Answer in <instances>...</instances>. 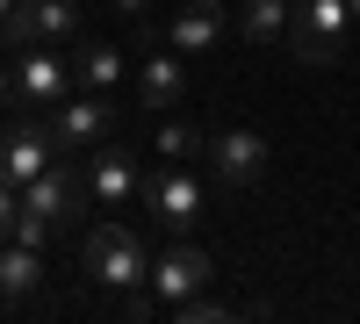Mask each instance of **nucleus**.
<instances>
[{
  "mask_svg": "<svg viewBox=\"0 0 360 324\" xmlns=\"http://www.w3.org/2000/svg\"><path fill=\"white\" fill-rule=\"evenodd\" d=\"M346 37H353V8H346V0H295L281 44H288L295 65H339Z\"/></svg>",
  "mask_w": 360,
  "mask_h": 324,
  "instance_id": "obj_1",
  "label": "nucleus"
},
{
  "mask_svg": "<svg viewBox=\"0 0 360 324\" xmlns=\"http://www.w3.org/2000/svg\"><path fill=\"white\" fill-rule=\"evenodd\" d=\"M79 267L94 274L101 288H144L152 281V267H144V238L130 223H94L79 245Z\"/></svg>",
  "mask_w": 360,
  "mask_h": 324,
  "instance_id": "obj_2",
  "label": "nucleus"
},
{
  "mask_svg": "<svg viewBox=\"0 0 360 324\" xmlns=\"http://www.w3.org/2000/svg\"><path fill=\"white\" fill-rule=\"evenodd\" d=\"M144 216H152L159 231H173V238H180V231H195V216H202V181H195L180 159H166L152 181H144Z\"/></svg>",
  "mask_w": 360,
  "mask_h": 324,
  "instance_id": "obj_3",
  "label": "nucleus"
},
{
  "mask_svg": "<svg viewBox=\"0 0 360 324\" xmlns=\"http://www.w3.org/2000/svg\"><path fill=\"white\" fill-rule=\"evenodd\" d=\"M108 130H115V108H108V94H65L51 108V137H58V152L65 159H79V152H94V144H108Z\"/></svg>",
  "mask_w": 360,
  "mask_h": 324,
  "instance_id": "obj_4",
  "label": "nucleus"
},
{
  "mask_svg": "<svg viewBox=\"0 0 360 324\" xmlns=\"http://www.w3.org/2000/svg\"><path fill=\"white\" fill-rule=\"evenodd\" d=\"M79 37V0H15V15L0 22V44L29 51V44H65Z\"/></svg>",
  "mask_w": 360,
  "mask_h": 324,
  "instance_id": "obj_5",
  "label": "nucleus"
},
{
  "mask_svg": "<svg viewBox=\"0 0 360 324\" xmlns=\"http://www.w3.org/2000/svg\"><path fill=\"white\" fill-rule=\"evenodd\" d=\"M79 86V72H72V58H58L51 44H29V51H15V101H29V108H58Z\"/></svg>",
  "mask_w": 360,
  "mask_h": 324,
  "instance_id": "obj_6",
  "label": "nucleus"
},
{
  "mask_svg": "<svg viewBox=\"0 0 360 324\" xmlns=\"http://www.w3.org/2000/svg\"><path fill=\"white\" fill-rule=\"evenodd\" d=\"M209 274H217V267H209V252H202V245H188V238H173V245L152 259V281H144V288L159 296V310H173V303L202 296Z\"/></svg>",
  "mask_w": 360,
  "mask_h": 324,
  "instance_id": "obj_7",
  "label": "nucleus"
},
{
  "mask_svg": "<svg viewBox=\"0 0 360 324\" xmlns=\"http://www.w3.org/2000/svg\"><path fill=\"white\" fill-rule=\"evenodd\" d=\"M86 195L101 202V209H130V202L144 195V173H137V152H123V144H94L86 152Z\"/></svg>",
  "mask_w": 360,
  "mask_h": 324,
  "instance_id": "obj_8",
  "label": "nucleus"
},
{
  "mask_svg": "<svg viewBox=\"0 0 360 324\" xmlns=\"http://www.w3.org/2000/svg\"><path fill=\"white\" fill-rule=\"evenodd\" d=\"M209 173H217L224 188H252L259 173H266V137L259 130H245V123H231V130H217L209 137Z\"/></svg>",
  "mask_w": 360,
  "mask_h": 324,
  "instance_id": "obj_9",
  "label": "nucleus"
},
{
  "mask_svg": "<svg viewBox=\"0 0 360 324\" xmlns=\"http://www.w3.org/2000/svg\"><path fill=\"white\" fill-rule=\"evenodd\" d=\"M79 202H86V173H72L65 159H58V166H44L37 181L22 188V209H37V216H51L58 231H72V223H79Z\"/></svg>",
  "mask_w": 360,
  "mask_h": 324,
  "instance_id": "obj_10",
  "label": "nucleus"
},
{
  "mask_svg": "<svg viewBox=\"0 0 360 324\" xmlns=\"http://www.w3.org/2000/svg\"><path fill=\"white\" fill-rule=\"evenodd\" d=\"M65 152H58V137H51V123H29V130H15V137H0V181H15V188H29L44 166H58Z\"/></svg>",
  "mask_w": 360,
  "mask_h": 324,
  "instance_id": "obj_11",
  "label": "nucleus"
},
{
  "mask_svg": "<svg viewBox=\"0 0 360 324\" xmlns=\"http://www.w3.org/2000/svg\"><path fill=\"white\" fill-rule=\"evenodd\" d=\"M137 101H144V108H173V101H188V65H180L173 44L137 58Z\"/></svg>",
  "mask_w": 360,
  "mask_h": 324,
  "instance_id": "obj_12",
  "label": "nucleus"
},
{
  "mask_svg": "<svg viewBox=\"0 0 360 324\" xmlns=\"http://www.w3.org/2000/svg\"><path fill=\"white\" fill-rule=\"evenodd\" d=\"M217 37H224V8L217 0H188L173 22H166V44L180 51V58H195V51H217Z\"/></svg>",
  "mask_w": 360,
  "mask_h": 324,
  "instance_id": "obj_13",
  "label": "nucleus"
},
{
  "mask_svg": "<svg viewBox=\"0 0 360 324\" xmlns=\"http://www.w3.org/2000/svg\"><path fill=\"white\" fill-rule=\"evenodd\" d=\"M72 72H79L86 94H115V86H123V44L115 37H86L72 51Z\"/></svg>",
  "mask_w": 360,
  "mask_h": 324,
  "instance_id": "obj_14",
  "label": "nucleus"
},
{
  "mask_svg": "<svg viewBox=\"0 0 360 324\" xmlns=\"http://www.w3.org/2000/svg\"><path fill=\"white\" fill-rule=\"evenodd\" d=\"M37 281H44V259H37V245L8 238V245H0V303H22V296H37Z\"/></svg>",
  "mask_w": 360,
  "mask_h": 324,
  "instance_id": "obj_15",
  "label": "nucleus"
},
{
  "mask_svg": "<svg viewBox=\"0 0 360 324\" xmlns=\"http://www.w3.org/2000/svg\"><path fill=\"white\" fill-rule=\"evenodd\" d=\"M238 37L245 44H281L288 37V0H245L238 8Z\"/></svg>",
  "mask_w": 360,
  "mask_h": 324,
  "instance_id": "obj_16",
  "label": "nucleus"
},
{
  "mask_svg": "<svg viewBox=\"0 0 360 324\" xmlns=\"http://www.w3.org/2000/svg\"><path fill=\"white\" fill-rule=\"evenodd\" d=\"M152 152H159V159H180V166H188L195 152H209V137H202L195 123H159V144H152Z\"/></svg>",
  "mask_w": 360,
  "mask_h": 324,
  "instance_id": "obj_17",
  "label": "nucleus"
},
{
  "mask_svg": "<svg viewBox=\"0 0 360 324\" xmlns=\"http://www.w3.org/2000/svg\"><path fill=\"white\" fill-rule=\"evenodd\" d=\"M173 317H180V324H224L231 310H224V303H209V296H188V303H173Z\"/></svg>",
  "mask_w": 360,
  "mask_h": 324,
  "instance_id": "obj_18",
  "label": "nucleus"
},
{
  "mask_svg": "<svg viewBox=\"0 0 360 324\" xmlns=\"http://www.w3.org/2000/svg\"><path fill=\"white\" fill-rule=\"evenodd\" d=\"M51 231H58V223H51V216H37V209H22V216H15V238H22V245H37V252L51 245Z\"/></svg>",
  "mask_w": 360,
  "mask_h": 324,
  "instance_id": "obj_19",
  "label": "nucleus"
},
{
  "mask_svg": "<svg viewBox=\"0 0 360 324\" xmlns=\"http://www.w3.org/2000/svg\"><path fill=\"white\" fill-rule=\"evenodd\" d=\"M15 216H22V188H15V181H0V245L15 238Z\"/></svg>",
  "mask_w": 360,
  "mask_h": 324,
  "instance_id": "obj_20",
  "label": "nucleus"
},
{
  "mask_svg": "<svg viewBox=\"0 0 360 324\" xmlns=\"http://www.w3.org/2000/svg\"><path fill=\"white\" fill-rule=\"evenodd\" d=\"M115 8H123L130 22H144V8H152V0H115Z\"/></svg>",
  "mask_w": 360,
  "mask_h": 324,
  "instance_id": "obj_21",
  "label": "nucleus"
},
{
  "mask_svg": "<svg viewBox=\"0 0 360 324\" xmlns=\"http://www.w3.org/2000/svg\"><path fill=\"white\" fill-rule=\"evenodd\" d=\"M15 94V65H0V101H8Z\"/></svg>",
  "mask_w": 360,
  "mask_h": 324,
  "instance_id": "obj_22",
  "label": "nucleus"
},
{
  "mask_svg": "<svg viewBox=\"0 0 360 324\" xmlns=\"http://www.w3.org/2000/svg\"><path fill=\"white\" fill-rule=\"evenodd\" d=\"M8 15H15V0H0V22H8Z\"/></svg>",
  "mask_w": 360,
  "mask_h": 324,
  "instance_id": "obj_23",
  "label": "nucleus"
},
{
  "mask_svg": "<svg viewBox=\"0 0 360 324\" xmlns=\"http://www.w3.org/2000/svg\"><path fill=\"white\" fill-rule=\"evenodd\" d=\"M346 8H353V22H360V0H346Z\"/></svg>",
  "mask_w": 360,
  "mask_h": 324,
  "instance_id": "obj_24",
  "label": "nucleus"
},
{
  "mask_svg": "<svg viewBox=\"0 0 360 324\" xmlns=\"http://www.w3.org/2000/svg\"><path fill=\"white\" fill-rule=\"evenodd\" d=\"M288 8H295V0H288Z\"/></svg>",
  "mask_w": 360,
  "mask_h": 324,
  "instance_id": "obj_25",
  "label": "nucleus"
}]
</instances>
